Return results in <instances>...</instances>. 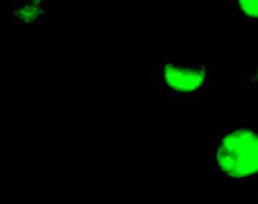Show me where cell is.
I'll return each instance as SVG.
<instances>
[{"label": "cell", "mask_w": 258, "mask_h": 204, "mask_svg": "<svg viewBox=\"0 0 258 204\" xmlns=\"http://www.w3.org/2000/svg\"><path fill=\"white\" fill-rule=\"evenodd\" d=\"M236 13L244 21L258 24V0H231Z\"/></svg>", "instance_id": "4"}, {"label": "cell", "mask_w": 258, "mask_h": 204, "mask_svg": "<svg viewBox=\"0 0 258 204\" xmlns=\"http://www.w3.org/2000/svg\"><path fill=\"white\" fill-rule=\"evenodd\" d=\"M156 80L172 98H195L211 85L212 69L209 65L166 61L156 65Z\"/></svg>", "instance_id": "2"}, {"label": "cell", "mask_w": 258, "mask_h": 204, "mask_svg": "<svg viewBox=\"0 0 258 204\" xmlns=\"http://www.w3.org/2000/svg\"><path fill=\"white\" fill-rule=\"evenodd\" d=\"M13 13L19 24H43L49 16V2L48 0H18L15 4Z\"/></svg>", "instance_id": "3"}, {"label": "cell", "mask_w": 258, "mask_h": 204, "mask_svg": "<svg viewBox=\"0 0 258 204\" xmlns=\"http://www.w3.org/2000/svg\"><path fill=\"white\" fill-rule=\"evenodd\" d=\"M215 163L223 176H258V132L253 129H228L218 134Z\"/></svg>", "instance_id": "1"}, {"label": "cell", "mask_w": 258, "mask_h": 204, "mask_svg": "<svg viewBox=\"0 0 258 204\" xmlns=\"http://www.w3.org/2000/svg\"><path fill=\"white\" fill-rule=\"evenodd\" d=\"M256 204H258V201H256Z\"/></svg>", "instance_id": "5"}]
</instances>
